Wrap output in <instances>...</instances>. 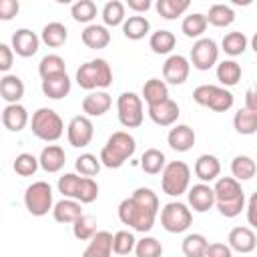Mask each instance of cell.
I'll use <instances>...</instances> for the list:
<instances>
[{
  "label": "cell",
  "instance_id": "obj_52",
  "mask_svg": "<svg viewBox=\"0 0 257 257\" xmlns=\"http://www.w3.org/2000/svg\"><path fill=\"white\" fill-rule=\"evenodd\" d=\"M205 257H233V249L227 243H209Z\"/></svg>",
  "mask_w": 257,
  "mask_h": 257
},
{
  "label": "cell",
  "instance_id": "obj_23",
  "mask_svg": "<svg viewBox=\"0 0 257 257\" xmlns=\"http://www.w3.org/2000/svg\"><path fill=\"white\" fill-rule=\"evenodd\" d=\"M82 42L86 48H92V50H100V48H106L110 44V32L104 24H88L82 34H80Z\"/></svg>",
  "mask_w": 257,
  "mask_h": 257
},
{
  "label": "cell",
  "instance_id": "obj_25",
  "mask_svg": "<svg viewBox=\"0 0 257 257\" xmlns=\"http://www.w3.org/2000/svg\"><path fill=\"white\" fill-rule=\"evenodd\" d=\"M44 96L52 98V100H60L64 96H68L70 88H72V82L68 78V74H58V76H50V78H44L42 84H40Z\"/></svg>",
  "mask_w": 257,
  "mask_h": 257
},
{
  "label": "cell",
  "instance_id": "obj_27",
  "mask_svg": "<svg viewBox=\"0 0 257 257\" xmlns=\"http://www.w3.org/2000/svg\"><path fill=\"white\" fill-rule=\"evenodd\" d=\"M169 98H171L169 96V84L165 80H161V78H149L143 84V100L147 102V106L165 102Z\"/></svg>",
  "mask_w": 257,
  "mask_h": 257
},
{
  "label": "cell",
  "instance_id": "obj_10",
  "mask_svg": "<svg viewBox=\"0 0 257 257\" xmlns=\"http://www.w3.org/2000/svg\"><path fill=\"white\" fill-rule=\"evenodd\" d=\"M193 223L191 209L181 201H171L161 209V225L167 233H185Z\"/></svg>",
  "mask_w": 257,
  "mask_h": 257
},
{
  "label": "cell",
  "instance_id": "obj_20",
  "mask_svg": "<svg viewBox=\"0 0 257 257\" xmlns=\"http://www.w3.org/2000/svg\"><path fill=\"white\" fill-rule=\"evenodd\" d=\"M227 245L237 253H251L257 245V237L251 227H233L229 231Z\"/></svg>",
  "mask_w": 257,
  "mask_h": 257
},
{
  "label": "cell",
  "instance_id": "obj_18",
  "mask_svg": "<svg viewBox=\"0 0 257 257\" xmlns=\"http://www.w3.org/2000/svg\"><path fill=\"white\" fill-rule=\"evenodd\" d=\"M195 131L189 126V124H175L171 131H169V135H167V143H169V147L173 149V151H177V153H187V151H191L193 149V145H195Z\"/></svg>",
  "mask_w": 257,
  "mask_h": 257
},
{
  "label": "cell",
  "instance_id": "obj_11",
  "mask_svg": "<svg viewBox=\"0 0 257 257\" xmlns=\"http://www.w3.org/2000/svg\"><path fill=\"white\" fill-rule=\"evenodd\" d=\"M94 137V126H92V120L90 116L86 114H76L70 118L68 126H66V139H68V145L74 147V149H82V147H88L90 141Z\"/></svg>",
  "mask_w": 257,
  "mask_h": 257
},
{
  "label": "cell",
  "instance_id": "obj_49",
  "mask_svg": "<svg viewBox=\"0 0 257 257\" xmlns=\"http://www.w3.org/2000/svg\"><path fill=\"white\" fill-rule=\"evenodd\" d=\"M135 255L137 257H161L163 255V245L155 237H143V239L137 241Z\"/></svg>",
  "mask_w": 257,
  "mask_h": 257
},
{
  "label": "cell",
  "instance_id": "obj_30",
  "mask_svg": "<svg viewBox=\"0 0 257 257\" xmlns=\"http://www.w3.org/2000/svg\"><path fill=\"white\" fill-rule=\"evenodd\" d=\"M149 32H151V22H149L145 16H141V14L128 16V18L124 20V24H122V34H124V38H128V40H141V38H145Z\"/></svg>",
  "mask_w": 257,
  "mask_h": 257
},
{
  "label": "cell",
  "instance_id": "obj_41",
  "mask_svg": "<svg viewBox=\"0 0 257 257\" xmlns=\"http://www.w3.org/2000/svg\"><path fill=\"white\" fill-rule=\"evenodd\" d=\"M247 44H249L247 36H245L243 32H239V30L227 32V34L223 36V40H221V48H223V52L229 54V56H239V54H243V52L247 50Z\"/></svg>",
  "mask_w": 257,
  "mask_h": 257
},
{
  "label": "cell",
  "instance_id": "obj_48",
  "mask_svg": "<svg viewBox=\"0 0 257 257\" xmlns=\"http://www.w3.org/2000/svg\"><path fill=\"white\" fill-rule=\"evenodd\" d=\"M137 247V239L131 231H116L112 235V251L116 255H128L131 251H135Z\"/></svg>",
  "mask_w": 257,
  "mask_h": 257
},
{
  "label": "cell",
  "instance_id": "obj_6",
  "mask_svg": "<svg viewBox=\"0 0 257 257\" xmlns=\"http://www.w3.org/2000/svg\"><path fill=\"white\" fill-rule=\"evenodd\" d=\"M191 169L185 161H171L161 173V189L169 197H181L189 191Z\"/></svg>",
  "mask_w": 257,
  "mask_h": 257
},
{
  "label": "cell",
  "instance_id": "obj_45",
  "mask_svg": "<svg viewBox=\"0 0 257 257\" xmlns=\"http://www.w3.org/2000/svg\"><path fill=\"white\" fill-rule=\"evenodd\" d=\"M100 167H102L100 157H96V155H92V153H82V155H78L76 161H74V169H76V173L82 175V177H96L98 171H100Z\"/></svg>",
  "mask_w": 257,
  "mask_h": 257
},
{
  "label": "cell",
  "instance_id": "obj_2",
  "mask_svg": "<svg viewBox=\"0 0 257 257\" xmlns=\"http://www.w3.org/2000/svg\"><path fill=\"white\" fill-rule=\"evenodd\" d=\"M213 191H215V207L223 217L233 219L245 209V193L237 179L219 177L213 185Z\"/></svg>",
  "mask_w": 257,
  "mask_h": 257
},
{
  "label": "cell",
  "instance_id": "obj_16",
  "mask_svg": "<svg viewBox=\"0 0 257 257\" xmlns=\"http://www.w3.org/2000/svg\"><path fill=\"white\" fill-rule=\"evenodd\" d=\"M179 114H181L179 104H177L173 98L149 106V118H151L155 124H159V126H173V124L177 122Z\"/></svg>",
  "mask_w": 257,
  "mask_h": 257
},
{
  "label": "cell",
  "instance_id": "obj_40",
  "mask_svg": "<svg viewBox=\"0 0 257 257\" xmlns=\"http://www.w3.org/2000/svg\"><path fill=\"white\" fill-rule=\"evenodd\" d=\"M38 74L40 78H50V76H58V74H66V62L62 56L58 54H46L42 56L40 64H38Z\"/></svg>",
  "mask_w": 257,
  "mask_h": 257
},
{
  "label": "cell",
  "instance_id": "obj_9",
  "mask_svg": "<svg viewBox=\"0 0 257 257\" xmlns=\"http://www.w3.org/2000/svg\"><path fill=\"white\" fill-rule=\"evenodd\" d=\"M24 207L34 217H44L54 209L52 203V187L46 181H34L24 191Z\"/></svg>",
  "mask_w": 257,
  "mask_h": 257
},
{
  "label": "cell",
  "instance_id": "obj_15",
  "mask_svg": "<svg viewBox=\"0 0 257 257\" xmlns=\"http://www.w3.org/2000/svg\"><path fill=\"white\" fill-rule=\"evenodd\" d=\"M187 199H189V207L195 213H207L215 205V191L209 183H197L189 187Z\"/></svg>",
  "mask_w": 257,
  "mask_h": 257
},
{
  "label": "cell",
  "instance_id": "obj_24",
  "mask_svg": "<svg viewBox=\"0 0 257 257\" xmlns=\"http://www.w3.org/2000/svg\"><path fill=\"white\" fill-rule=\"evenodd\" d=\"M112 233L98 231L82 251V257H112Z\"/></svg>",
  "mask_w": 257,
  "mask_h": 257
},
{
  "label": "cell",
  "instance_id": "obj_51",
  "mask_svg": "<svg viewBox=\"0 0 257 257\" xmlns=\"http://www.w3.org/2000/svg\"><path fill=\"white\" fill-rule=\"evenodd\" d=\"M20 4L16 0H0V18L2 20H10L18 14Z\"/></svg>",
  "mask_w": 257,
  "mask_h": 257
},
{
  "label": "cell",
  "instance_id": "obj_28",
  "mask_svg": "<svg viewBox=\"0 0 257 257\" xmlns=\"http://www.w3.org/2000/svg\"><path fill=\"white\" fill-rule=\"evenodd\" d=\"M82 203L74 201V199H62L58 203H54V209H52V217L56 223H74L80 215H82Z\"/></svg>",
  "mask_w": 257,
  "mask_h": 257
},
{
  "label": "cell",
  "instance_id": "obj_56",
  "mask_svg": "<svg viewBox=\"0 0 257 257\" xmlns=\"http://www.w3.org/2000/svg\"><path fill=\"white\" fill-rule=\"evenodd\" d=\"M251 48H253V52L257 54V32H255L253 38H251Z\"/></svg>",
  "mask_w": 257,
  "mask_h": 257
},
{
  "label": "cell",
  "instance_id": "obj_37",
  "mask_svg": "<svg viewBox=\"0 0 257 257\" xmlns=\"http://www.w3.org/2000/svg\"><path fill=\"white\" fill-rule=\"evenodd\" d=\"M207 16L205 14H201V12H193V14H189V16H185L183 18V22H181V30H183V34L187 36V38H201L203 36V32L207 30Z\"/></svg>",
  "mask_w": 257,
  "mask_h": 257
},
{
  "label": "cell",
  "instance_id": "obj_7",
  "mask_svg": "<svg viewBox=\"0 0 257 257\" xmlns=\"http://www.w3.org/2000/svg\"><path fill=\"white\" fill-rule=\"evenodd\" d=\"M193 100L201 106H207L215 112H227L233 102L235 96L229 88L225 86H217V84H199L193 90Z\"/></svg>",
  "mask_w": 257,
  "mask_h": 257
},
{
  "label": "cell",
  "instance_id": "obj_14",
  "mask_svg": "<svg viewBox=\"0 0 257 257\" xmlns=\"http://www.w3.org/2000/svg\"><path fill=\"white\" fill-rule=\"evenodd\" d=\"M40 36L36 32H32L30 28H18L14 34H12V40H10V46L14 50V54L22 56V58H30L38 52L40 48Z\"/></svg>",
  "mask_w": 257,
  "mask_h": 257
},
{
  "label": "cell",
  "instance_id": "obj_42",
  "mask_svg": "<svg viewBox=\"0 0 257 257\" xmlns=\"http://www.w3.org/2000/svg\"><path fill=\"white\" fill-rule=\"evenodd\" d=\"M102 22L104 26H122L126 16H124V4L120 0H110L102 6Z\"/></svg>",
  "mask_w": 257,
  "mask_h": 257
},
{
  "label": "cell",
  "instance_id": "obj_39",
  "mask_svg": "<svg viewBox=\"0 0 257 257\" xmlns=\"http://www.w3.org/2000/svg\"><path fill=\"white\" fill-rule=\"evenodd\" d=\"M177 44V38L171 30H157L149 38V46L155 54H171Z\"/></svg>",
  "mask_w": 257,
  "mask_h": 257
},
{
  "label": "cell",
  "instance_id": "obj_55",
  "mask_svg": "<svg viewBox=\"0 0 257 257\" xmlns=\"http://www.w3.org/2000/svg\"><path fill=\"white\" fill-rule=\"evenodd\" d=\"M126 6H128L135 14H141V12H147L153 4H151V0H126Z\"/></svg>",
  "mask_w": 257,
  "mask_h": 257
},
{
  "label": "cell",
  "instance_id": "obj_46",
  "mask_svg": "<svg viewBox=\"0 0 257 257\" xmlns=\"http://www.w3.org/2000/svg\"><path fill=\"white\" fill-rule=\"evenodd\" d=\"M12 167H14V173L16 175H20V177H32L38 171L40 161L34 155H30V153H20L14 159V165Z\"/></svg>",
  "mask_w": 257,
  "mask_h": 257
},
{
  "label": "cell",
  "instance_id": "obj_8",
  "mask_svg": "<svg viewBox=\"0 0 257 257\" xmlns=\"http://www.w3.org/2000/svg\"><path fill=\"white\" fill-rule=\"evenodd\" d=\"M116 116L124 128H139L143 124V118H145L143 96H139L133 90L122 92L116 98Z\"/></svg>",
  "mask_w": 257,
  "mask_h": 257
},
{
  "label": "cell",
  "instance_id": "obj_4",
  "mask_svg": "<svg viewBox=\"0 0 257 257\" xmlns=\"http://www.w3.org/2000/svg\"><path fill=\"white\" fill-rule=\"evenodd\" d=\"M74 80L80 88L94 92V90H104L112 84V68L108 60L104 58H92L76 68Z\"/></svg>",
  "mask_w": 257,
  "mask_h": 257
},
{
  "label": "cell",
  "instance_id": "obj_33",
  "mask_svg": "<svg viewBox=\"0 0 257 257\" xmlns=\"http://www.w3.org/2000/svg\"><path fill=\"white\" fill-rule=\"evenodd\" d=\"M205 16H207V22L217 28H225L235 22V10L227 4H213Z\"/></svg>",
  "mask_w": 257,
  "mask_h": 257
},
{
  "label": "cell",
  "instance_id": "obj_54",
  "mask_svg": "<svg viewBox=\"0 0 257 257\" xmlns=\"http://www.w3.org/2000/svg\"><path fill=\"white\" fill-rule=\"evenodd\" d=\"M245 108L257 112V82L253 86H249L245 92Z\"/></svg>",
  "mask_w": 257,
  "mask_h": 257
},
{
  "label": "cell",
  "instance_id": "obj_34",
  "mask_svg": "<svg viewBox=\"0 0 257 257\" xmlns=\"http://www.w3.org/2000/svg\"><path fill=\"white\" fill-rule=\"evenodd\" d=\"M167 167V157L159 149H147L141 157V169L147 175H159Z\"/></svg>",
  "mask_w": 257,
  "mask_h": 257
},
{
  "label": "cell",
  "instance_id": "obj_17",
  "mask_svg": "<svg viewBox=\"0 0 257 257\" xmlns=\"http://www.w3.org/2000/svg\"><path fill=\"white\" fill-rule=\"evenodd\" d=\"M80 106H82V112L86 116H102L112 106V98L106 90H94V92H88L82 98Z\"/></svg>",
  "mask_w": 257,
  "mask_h": 257
},
{
  "label": "cell",
  "instance_id": "obj_44",
  "mask_svg": "<svg viewBox=\"0 0 257 257\" xmlns=\"http://www.w3.org/2000/svg\"><path fill=\"white\" fill-rule=\"evenodd\" d=\"M70 16L74 18V22L88 26L96 18V4L92 0H76L70 6Z\"/></svg>",
  "mask_w": 257,
  "mask_h": 257
},
{
  "label": "cell",
  "instance_id": "obj_47",
  "mask_svg": "<svg viewBox=\"0 0 257 257\" xmlns=\"http://www.w3.org/2000/svg\"><path fill=\"white\" fill-rule=\"evenodd\" d=\"M80 181H82V175H76V173H64L62 177H58V193H62L64 199H74L76 201V193H78V187H80Z\"/></svg>",
  "mask_w": 257,
  "mask_h": 257
},
{
  "label": "cell",
  "instance_id": "obj_22",
  "mask_svg": "<svg viewBox=\"0 0 257 257\" xmlns=\"http://www.w3.org/2000/svg\"><path fill=\"white\" fill-rule=\"evenodd\" d=\"M28 120H30L28 110L20 102L18 104H6L2 110V124L12 133H20L28 124Z\"/></svg>",
  "mask_w": 257,
  "mask_h": 257
},
{
  "label": "cell",
  "instance_id": "obj_36",
  "mask_svg": "<svg viewBox=\"0 0 257 257\" xmlns=\"http://www.w3.org/2000/svg\"><path fill=\"white\" fill-rule=\"evenodd\" d=\"M233 128L239 133V135H255L257 133V112L249 110V108H239L233 116Z\"/></svg>",
  "mask_w": 257,
  "mask_h": 257
},
{
  "label": "cell",
  "instance_id": "obj_32",
  "mask_svg": "<svg viewBox=\"0 0 257 257\" xmlns=\"http://www.w3.org/2000/svg\"><path fill=\"white\" fill-rule=\"evenodd\" d=\"M257 173V165L249 155H237L231 161V175L237 181H249Z\"/></svg>",
  "mask_w": 257,
  "mask_h": 257
},
{
  "label": "cell",
  "instance_id": "obj_31",
  "mask_svg": "<svg viewBox=\"0 0 257 257\" xmlns=\"http://www.w3.org/2000/svg\"><path fill=\"white\" fill-rule=\"evenodd\" d=\"M66 38H68V30L62 22H48V24H44V28L40 32V40L50 48L62 46L66 42Z\"/></svg>",
  "mask_w": 257,
  "mask_h": 257
},
{
  "label": "cell",
  "instance_id": "obj_1",
  "mask_svg": "<svg viewBox=\"0 0 257 257\" xmlns=\"http://www.w3.org/2000/svg\"><path fill=\"white\" fill-rule=\"evenodd\" d=\"M159 215V197L149 187H139L131 197L122 199L118 205V219L122 225L139 233H149Z\"/></svg>",
  "mask_w": 257,
  "mask_h": 257
},
{
  "label": "cell",
  "instance_id": "obj_3",
  "mask_svg": "<svg viewBox=\"0 0 257 257\" xmlns=\"http://www.w3.org/2000/svg\"><path fill=\"white\" fill-rule=\"evenodd\" d=\"M135 151H137L135 137L131 133H126V131H116V133H112L106 139V143L100 149L98 157H100L102 167H106V169H120L135 155Z\"/></svg>",
  "mask_w": 257,
  "mask_h": 257
},
{
  "label": "cell",
  "instance_id": "obj_43",
  "mask_svg": "<svg viewBox=\"0 0 257 257\" xmlns=\"http://www.w3.org/2000/svg\"><path fill=\"white\" fill-rule=\"evenodd\" d=\"M96 219L92 215H86L82 213L74 223H72V235L78 239V241H90L94 235H96Z\"/></svg>",
  "mask_w": 257,
  "mask_h": 257
},
{
  "label": "cell",
  "instance_id": "obj_38",
  "mask_svg": "<svg viewBox=\"0 0 257 257\" xmlns=\"http://www.w3.org/2000/svg\"><path fill=\"white\" fill-rule=\"evenodd\" d=\"M191 2L189 0H157L155 8L161 18L165 20H175L177 16H183L189 10Z\"/></svg>",
  "mask_w": 257,
  "mask_h": 257
},
{
  "label": "cell",
  "instance_id": "obj_19",
  "mask_svg": "<svg viewBox=\"0 0 257 257\" xmlns=\"http://www.w3.org/2000/svg\"><path fill=\"white\" fill-rule=\"evenodd\" d=\"M195 177L201 181V183H211V181H217L219 175H221V163L215 155H199L197 161H195Z\"/></svg>",
  "mask_w": 257,
  "mask_h": 257
},
{
  "label": "cell",
  "instance_id": "obj_50",
  "mask_svg": "<svg viewBox=\"0 0 257 257\" xmlns=\"http://www.w3.org/2000/svg\"><path fill=\"white\" fill-rule=\"evenodd\" d=\"M12 62H14V50H12V46H8V44L2 42L0 44V70L8 74Z\"/></svg>",
  "mask_w": 257,
  "mask_h": 257
},
{
  "label": "cell",
  "instance_id": "obj_21",
  "mask_svg": "<svg viewBox=\"0 0 257 257\" xmlns=\"http://www.w3.org/2000/svg\"><path fill=\"white\" fill-rule=\"evenodd\" d=\"M40 169L44 173H58L66 163V153L60 145H48L40 151Z\"/></svg>",
  "mask_w": 257,
  "mask_h": 257
},
{
  "label": "cell",
  "instance_id": "obj_35",
  "mask_svg": "<svg viewBox=\"0 0 257 257\" xmlns=\"http://www.w3.org/2000/svg\"><path fill=\"white\" fill-rule=\"evenodd\" d=\"M181 249H183V255L185 257H205L207 255V249H209V241L201 233H189L183 239Z\"/></svg>",
  "mask_w": 257,
  "mask_h": 257
},
{
  "label": "cell",
  "instance_id": "obj_13",
  "mask_svg": "<svg viewBox=\"0 0 257 257\" xmlns=\"http://www.w3.org/2000/svg\"><path fill=\"white\" fill-rule=\"evenodd\" d=\"M191 72V60L183 54H171L163 64V80L167 84H183L189 78Z\"/></svg>",
  "mask_w": 257,
  "mask_h": 257
},
{
  "label": "cell",
  "instance_id": "obj_26",
  "mask_svg": "<svg viewBox=\"0 0 257 257\" xmlns=\"http://www.w3.org/2000/svg\"><path fill=\"white\" fill-rule=\"evenodd\" d=\"M0 96L8 104H18L24 96V82L16 74H4L0 78Z\"/></svg>",
  "mask_w": 257,
  "mask_h": 257
},
{
  "label": "cell",
  "instance_id": "obj_12",
  "mask_svg": "<svg viewBox=\"0 0 257 257\" xmlns=\"http://www.w3.org/2000/svg\"><path fill=\"white\" fill-rule=\"evenodd\" d=\"M219 60V46L213 38H199L191 48V64L197 70H209Z\"/></svg>",
  "mask_w": 257,
  "mask_h": 257
},
{
  "label": "cell",
  "instance_id": "obj_53",
  "mask_svg": "<svg viewBox=\"0 0 257 257\" xmlns=\"http://www.w3.org/2000/svg\"><path fill=\"white\" fill-rule=\"evenodd\" d=\"M245 215H247V223H249L253 229H257V191L249 197L247 207H245Z\"/></svg>",
  "mask_w": 257,
  "mask_h": 257
},
{
  "label": "cell",
  "instance_id": "obj_29",
  "mask_svg": "<svg viewBox=\"0 0 257 257\" xmlns=\"http://www.w3.org/2000/svg\"><path fill=\"white\" fill-rule=\"evenodd\" d=\"M243 76L241 64L237 60H221L217 64V80L221 82V86H235Z\"/></svg>",
  "mask_w": 257,
  "mask_h": 257
},
{
  "label": "cell",
  "instance_id": "obj_5",
  "mask_svg": "<svg viewBox=\"0 0 257 257\" xmlns=\"http://www.w3.org/2000/svg\"><path fill=\"white\" fill-rule=\"evenodd\" d=\"M30 131L40 141L56 143L64 133V122L54 108L40 106L30 118Z\"/></svg>",
  "mask_w": 257,
  "mask_h": 257
}]
</instances>
